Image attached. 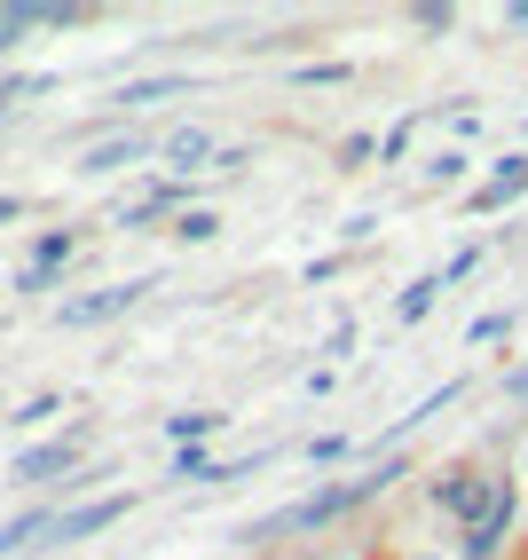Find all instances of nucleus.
<instances>
[{
	"mask_svg": "<svg viewBox=\"0 0 528 560\" xmlns=\"http://www.w3.org/2000/svg\"><path fill=\"white\" fill-rule=\"evenodd\" d=\"M387 481H402V458H395V466H371L363 481H339V490H316V498H300V505H284V513H269V521H253V529H245V545H269V537H292V529H324V521L355 513L363 498H379Z\"/></svg>",
	"mask_w": 528,
	"mask_h": 560,
	"instance_id": "1",
	"label": "nucleus"
},
{
	"mask_svg": "<svg viewBox=\"0 0 528 560\" xmlns=\"http://www.w3.org/2000/svg\"><path fill=\"white\" fill-rule=\"evenodd\" d=\"M505 521H513V481H505V474H473V498H466V513H458L466 560H489V552H497Z\"/></svg>",
	"mask_w": 528,
	"mask_h": 560,
	"instance_id": "2",
	"label": "nucleus"
},
{
	"mask_svg": "<svg viewBox=\"0 0 528 560\" xmlns=\"http://www.w3.org/2000/svg\"><path fill=\"white\" fill-rule=\"evenodd\" d=\"M150 292V277H134V284H103V292H87V301H63V324L71 331H87V324H110V316H127L134 301Z\"/></svg>",
	"mask_w": 528,
	"mask_h": 560,
	"instance_id": "3",
	"label": "nucleus"
},
{
	"mask_svg": "<svg viewBox=\"0 0 528 560\" xmlns=\"http://www.w3.org/2000/svg\"><path fill=\"white\" fill-rule=\"evenodd\" d=\"M119 513H127V498H95V505H71V513H56V537H48V545H80V537L110 529Z\"/></svg>",
	"mask_w": 528,
	"mask_h": 560,
	"instance_id": "4",
	"label": "nucleus"
},
{
	"mask_svg": "<svg viewBox=\"0 0 528 560\" xmlns=\"http://www.w3.org/2000/svg\"><path fill=\"white\" fill-rule=\"evenodd\" d=\"M80 466V442H40V451H24L16 466H9V481H56V474H71Z\"/></svg>",
	"mask_w": 528,
	"mask_h": 560,
	"instance_id": "5",
	"label": "nucleus"
},
{
	"mask_svg": "<svg viewBox=\"0 0 528 560\" xmlns=\"http://www.w3.org/2000/svg\"><path fill=\"white\" fill-rule=\"evenodd\" d=\"M520 190H528V159L513 151V159H497V174H489L481 190H473V206H481V213H497V206H513Z\"/></svg>",
	"mask_w": 528,
	"mask_h": 560,
	"instance_id": "6",
	"label": "nucleus"
},
{
	"mask_svg": "<svg viewBox=\"0 0 528 560\" xmlns=\"http://www.w3.org/2000/svg\"><path fill=\"white\" fill-rule=\"evenodd\" d=\"M142 151H150L142 135H110V142H95V151H80V174H119V166H142Z\"/></svg>",
	"mask_w": 528,
	"mask_h": 560,
	"instance_id": "7",
	"label": "nucleus"
},
{
	"mask_svg": "<svg viewBox=\"0 0 528 560\" xmlns=\"http://www.w3.org/2000/svg\"><path fill=\"white\" fill-rule=\"evenodd\" d=\"M56 537V513H16L9 529H0V552H32V545H48Z\"/></svg>",
	"mask_w": 528,
	"mask_h": 560,
	"instance_id": "8",
	"label": "nucleus"
},
{
	"mask_svg": "<svg viewBox=\"0 0 528 560\" xmlns=\"http://www.w3.org/2000/svg\"><path fill=\"white\" fill-rule=\"evenodd\" d=\"M166 159H174V166H206V159H221V151H213L206 127H174V135H166Z\"/></svg>",
	"mask_w": 528,
	"mask_h": 560,
	"instance_id": "9",
	"label": "nucleus"
},
{
	"mask_svg": "<svg viewBox=\"0 0 528 560\" xmlns=\"http://www.w3.org/2000/svg\"><path fill=\"white\" fill-rule=\"evenodd\" d=\"M166 95H190V71H166V80H134L119 103H127V110H142V103H166Z\"/></svg>",
	"mask_w": 528,
	"mask_h": 560,
	"instance_id": "10",
	"label": "nucleus"
},
{
	"mask_svg": "<svg viewBox=\"0 0 528 560\" xmlns=\"http://www.w3.org/2000/svg\"><path fill=\"white\" fill-rule=\"evenodd\" d=\"M213 427H221V419H213V410H181V419H166V434L181 442V451H198V442H206Z\"/></svg>",
	"mask_w": 528,
	"mask_h": 560,
	"instance_id": "11",
	"label": "nucleus"
},
{
	"mask_svg": "<svg viewBox=\"0 0 528 560\" xmlns=\"http://www.w3.org/2000/svg\"><path fill=\"white\" fill-rule=\"evenodd\" d=\"M434 292H442V277H419V284H410L402 301H395V316H402V324H419V316L434 308Z\"/></svg>",
	"mask_w": 528,
	"mask_h": 560,
	"instance_id": "12",
	"label": "nucleus"
},
{
	"mask_svg": "<svg viewBox=\"0 0 528 560\" xmlns=\"http://www.w3.org/2000/svg\"><path fill=\"white\" fill-rule=\"evenodd\" d=\"M24 32H32V16H24V9H9V0H0V56H9V48L24 40Z\"/></svg>",
	"mask_w": 528,
	"mask_h": 560,
	"instance_id": "13",
	"label": "nucleus"
},
{
	"mask_svg": "<svg viewBox=\"0 0 528 560\" xmlns=\"http://www.w3.org/2000/svg\"><path fill=\"white\" fill-rule=\"evenodd\" d=\"M213 230H221V221H213V213H181V221H174V237H190V245H206Z\"/></svg>",
	"mask_w": 528,
	"mask_h": 560,
	"instance_id": "14",
	"label": "nucleus"
},
{
	"mask_svg": "<svg viewBox=\"0 0 528 560\" xmlns=\"http://www.w3.org/2000/svg\"><path fill=\"white\" fill-rule=\"evenodd\" d=\"M63 253H71V237L56 230V237H40V253H32V269H40V277H48V269H56V260H63Z\"/></svg>",
	"mask_w": 528,
	"mask_h": 560,
	"instance_id": "15",
	"label": "nucleus"
},
{
	"mask_svg": "<svg viewBox=\"0 0 528 560\" xmlns=\"http://www.w3.org/2000/svg\"><path fill=\"white\" fill-rule=\"evenodd\" d=\"M308 458H316V466H331V458H348V434H316V442H308Z\"/></svg>",
	"mask_w": 528,
	"mask_h": 560,
	"instance_id": "16",
	"label": "nucleus"
},
{
	"mask_svg": "<svg viewBox=\"0 0 528 560\" xmlns=\"http://www.w3.org/2000/svg\"><path fill=\"white\" fill-rule=\"evenodd\" d=\"M426 174H434V182H458V174H466V151H442V159H426Z\"/></svg>",
	"mask_w": 528,
	"mask_h": 560,
	"instance_id": "17",
	"label": "nucleus"
},
{
	"mask_svg": "<svg viewBox=\"0 0 528 560\" xmlns=\"http://www.w3.org/2000/svg\"><path fill=\"white\" fill-rule=\"evenodd\" d=\"M48 80H0V110H9V103H24V95H40Z\"/></svg>",
	"mask_w": 528,
	"mask_h": 560,
	"instance_id": "18",
	"label": "nucleus"
},
{
	"mask_svg": "<svg viewBox=\"0 0 528 560\" xmlns=\"http://www.w3.org/2000/svg\"><path fill=\"white\" fill-rule=\"evenodd\" d=\"M505 395H528V371H513V380H505Z\"/></svg>",
	"mask_w": 528,
	"mask_h": 560,
	"instance_id": "19",
	"label": "nucleus"
},
{
	"mask_svg": "<svg viewBox=\"0 0 528 560\" xmlns=\"http://www.w3.org/2000/svg\"><path fill=\"white\" fill-rule=\"evenodd\" d=\"M419 560H434V552H419Z\"/></svg>",
	"mask_w": 528,
	"mask_h": 560,
	"instance_id": "20",
	"label": "nucleus"
}]
</instances>
